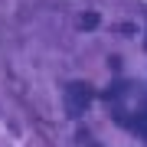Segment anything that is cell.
<instances>
[{
    "mask_svg": "<svg viewBox=\"0 0 147 147\" xmlns=\"http://www.w3.org/2000/svg\"><path fill=\"white\" fill-rule=\"evenodd\" d=\"M92 98H95V92L88 82H69L62 88V111L69 118H82L92 108Z\"/></svg>",
    "mask_w": 147,
    "mask_h": 147,
    "instance_id": "obj_1",
    "label": "cell"
},
{
    "mask_svg": "<svg viewBox=\"0 0 147 147\" xmlns=\"http://www.w3.org/2000/svg\"><path fill=\"white\" fill-rule=\"evenodd\" d=\"M131 127H134V131L147 141V108H141V111H137V118L131 121Z\"/></svg>",
    "mask_w": 147,
    "mask_h": 147,
    "instance_id": "obj_2",
    "label": "cell"
},
{
    "mask_svg": "<svg viewBox=\"0 0 147 147\" xmlns=\"http://www.w3.org/2000/svg\"><path fill=\"white\" fill-rule=\"evenodd\" d=\"M75 23H79V30H95L98 26V13H82Z\"/></svg>",
    "mask_w": 147,
    "mask_h": 147,
    "instance_id": "obj_3",
    "label": "cell"
}]
</instances>
